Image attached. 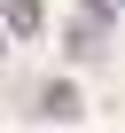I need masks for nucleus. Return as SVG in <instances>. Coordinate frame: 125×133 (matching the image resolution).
Returning a JSON list of instances; mask_svg holds the SVG:
<instances>
[{
  "label": "nucleus",
  "instance_id": "obj_2",
  "mask_svg": "<svg viewBox=\"0 0 125 133\" xmlns=\"http://www.w3.org/2000/svg\"><path fill=\"white\" fill-rule=\"evenodd\" d=\"M0 47H8V39H0Z\"/></svg>",
  "mask_w": 125,
  "mask_h": 133
},
{
  "label": "nucleus",
  "instance_id": "obj_1",
  "mask_svg": "<svg viewBox=\"0 0 125 133\" xmlns=\"http://www.w3.org/2000/svg\"><path fill=\"white\" fill-rule=\"evenodd\" d=\"M0 16H8V31H16V39H31V31L47 24V8H39V0H0Z\"/></svg>",
  "mask_w": 125,
  "mask_h": 133
}]
</instances>
